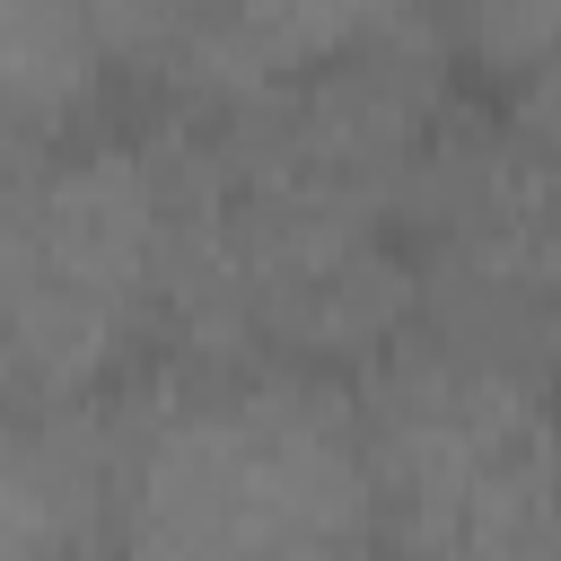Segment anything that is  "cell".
Listing matches in <instances>:
<instances>
[{
	"instance_id": "obj_1",
	"label": "cell",
	"mask_w": 561,
	"mask_h": 561,
	"mask_svg": "<svg viewBox=\"0 0 561 561\" xmlns=\"http://www.w3.org/2000/svg\"><path fill=\"white\" fill-rule=\"evenodd\" d=\"M114 561L377 552L359 377L175 351L114 394Z\"/></svg>"
},
{
	"instance_id": "obj_2",
	"label": "cell",
	"mask_w": 561,
	"mask_h": 561,
	"mask_svg": "<svg viewBox=\"0 0 561 561\" xmlns=\"http://www.w3.org/2000/svg\"><path fill=\"white\" fill-rule=\"evenodd\" d=\"M184 140L158 105L0 149V403H114L175 351Z\"/></svg>"
},
{
	"instance_id": "obj_3",
	"label": "cell",
	"mask_w": 561,
	"mask_h": 561,
	"mask_svg": "<svg viewBox=\"0 0 561 561\" xmlns=\"http://www.w3.org/2000/svg\"><path fill=\"white\" fill-rule=\"evenodd\" d=\"M377 552H561V351L412 324L359 368Z\"/></svg>"
},
{
	"instance_id": "obj_4",
	"label": "cell",
	"mask_w": 561,
	"mask_h": 561,
	"mask_svg": "<svg viewBox=\"0 0 561 561\" xmlns=\"http://www.w3.org/2000/svg\"><path fill=\"white\" fill-rule=\"evenodd\" d=\"M403 237L421 324L561 351V158L482 88L430 131L403 184Z\"/></svg>"
},
{
	"instance_id": "obj_5",
	"label": "cell",
	"mask_w": 561,
	"mask_h": 561,
	"mask_svg": "<svg viewBox=\"0 0 561 561\" xmlns=\"http://www.w3.org/2000/svg\"><path fill=\"white\" fill-rule=\"evenodd\" d=\"M430 35H438V0H219L149 105L228 114L272 88H298V79H324L342 61L430 44Z\"/></svg>"
},
{
	"instance_id": "obj_6",
	"label": "cell",
	"mask_w": 561,
	"mask_h": 561,
	"mask_svg": "<svg viewBox=\"0 0 561 561\" xmlns=\"http://www.w3.org/2000/svg\"><path fill=\"white\" fill-rule=\"evenodd\" d=\"M114 403H0V561H114Z\"/></svg>"
},
{
	"instance_id": "obj_7",
	"label": "cell",
	"mask_w": 561,
	"mask_h": 561,
	"mask_svg": "<svg viewBox=\"0 0 561 561\" xmlns=\"http://www.w3.org/2000/svg\"><path fill=\"white\" fill-rule=\"evenodd\" d=\"M131 79L79 0H0V149L70 140L131 114Z\"/></svg>"
},
{
	"instance_id": "obj_8",
	"label": "cell",
	"mask_w": 561,
	"mask_h": 561,
	"mask_svg": "<svg viewBox=\"0 0 561 561\" xmlns=\"http://www.w3.org/2000/svg\"><path fill=\"white\" fill-rule=\"evenodd\" d=\"M438 44L482 96L561 79V0H438Z\"/></svg>"
},
{
	"instance_id": "obj_9",
	"label": "cell",
	"mask_w": 561,
	"mask_h": 561,
	"mask_svg": "<svg viewBox=\"0 0 561 561\" xmlns=\"http://www.w3.org/2000/svg\"><path fill=\"white\" fill-rule=\"evenodd\" d=\"M79 9H88V26L105 35V53L123 61L131 96L149 105V96L167 88V70L193 53V35L210 26L219 0H79Z\"/></svg>"
},
{
	"instance_id": "obj_10",
	"label": "cell",
	"mask_w": 561,
	"mask_h": 561,
	"mask_svg": "<svg viewBox=\"0 0 561 561\" xmlns=\"http://www.w3.org/2000/svg\"><path fill=\"white\" fill-rule=\"evenodd\" d=\"M491 105H508L552 158H561V79H543V88H517V96H491Z\"/></svg>"
}]
</instances>
